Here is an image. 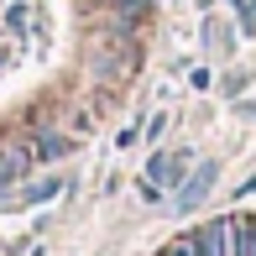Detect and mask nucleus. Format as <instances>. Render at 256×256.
<instances>
[{"label":"nucleus","instance_id":"obj_5","mask_svg":"<svg viewBox=\"0 0 256 256\" xmlns=\"http://www.w3.org/2000/svg\"><path fill=\"white\" fill-rule=\"evenodd\" d=\"M162 256H209V251H204V240L194 236V240H178V246H168Z\"/></svg>","mask_w":256,"mask_h":256},{"label":"nucleus","instance_id":"obj_6","mask_svg":"<svg viewBox=\"0 0 256 256\" xmlns=\"http://www.w3.org/2000/svg\"><path fill=\"white\" fill-rule=\"evenodd\" d=\"M63 152H68L63 136H42V152H37V157H48V162H52V157H63Z\"/></svg>","mask_w":256,"mask_h":256},{"label":"nucleus","instance_id":"obj_2","mask_svg":"<svg viewBox=\"0 0 256 256\" xmlns=\"http://www.w3.org/2000/svg\"><path fill=\"white\" fill-rule=\"evenodd\" d=\"M214 172H220V168H214V162H204V168H199V172H194V178H188V183H183V194H178V209H183V214H188V209H194V204H199V199H204V194H209V188H214Z\"/></svg>","mask_w":256,"mask_h":256},{"label":"nucleus","instance_id":"obj_3","mask_svg":"<svg viewBox=\"0 0 256 256\" xmlns=\"http://www.w3.org/2000/svg\"><path fill=\"white\" fill-rule=\"evenodd\" d=\"M21 168H26V152H21V146H6V152H0V188H6Z\"/></svg>","mask_w":256,"mask_h":256},{"label":"nucleus","instance_id":"obj_4","mask_svg":"<svg viewBox=\"0 0 256 256\" xmlns=\"http://www.w3.org/2000/svg\"><path fill=\"white\" fill-rule=\"evenodd\" d=\"M236 256H256V220H236Z\"/></svg>","mask_w":256,"mask_h":256},{"label":"nucleus","instance_id":"obj_1","mask_svg":"<svg viewBox=\"0 0 256 256\" xmlns=\"http://www.w3.org/2000/svg\"><path fill=\"white\" fill-rule=\"evenodd\" d=\"M199 240H204L209 256H236V220H214Z\"/></svg>","mask_w":256,"mask_h":256}]
</instances>
